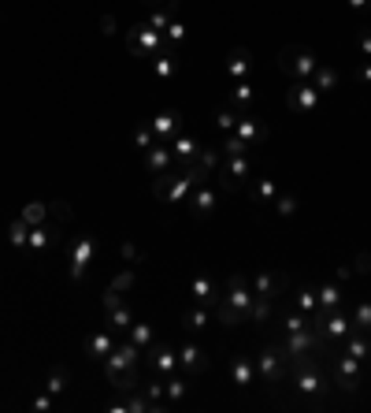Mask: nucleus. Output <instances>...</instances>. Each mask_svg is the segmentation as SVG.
<instances>
[{"mask_svg": "<svg viewBox=\"0 0 371 413\" xmlns=\"http://www.w3.org/2000/svg\"><path fill=\"white\" fill-rule=\"evenodd\" d=\"M249 305H253V287L242 272H230L227 283H223V298L216 302V324L223 328H237L245 324Z\"/></svg>", "mask_w": 371, "mask_h": 413, "instance_id": "obj_1", "label": "nucleus"}, {"mask_svg": "<svg viewBox=\"0 0 371 413\" xmlns=\"http://www.w3.org/2000/svg\"><path fill=\"white\" fill-rule=\"evenodd\" d=\"M278 350L289 357H301V354H327V339L315 328H301V331H289L282 335V343H278Z\"/></svg>", "mask_w": 371, "mask_h": 413, "instance_id": "obj_2", "label": "nucleus"}, {"mask_svg": "<svg viewBox=\"0 0 371 413\" xmlns=\"http://www.w3.org/2000/svg\"><path fill=\"white\" fill-rule=\"evenodd\" d=\"M327 369H330V380H334L338 391L353 395L356 387H360V361L349 357V354H341L338 346H334V354H330V365Z\"/></svg>", "mask_w": 371, "mask_h": 413, "instance_id": "obj_3", "label": "nucleus"}, {"mask_svg": "<svg viewBox=\"0 0 371 413\" xmlns=\"http://www.w3.org/2000/svg\"><path fill=\"white\" fill-rule=\"evenodd\" d=\"M126 37H130V53H138V56H156V53H175V49H167V42H164V34L160 30H152L149 23H134V27L126 30Z\"/></svg>", "mask_w": 371, "mask_h": 413, "instance_id": "obj_4", "label": "nucleus"}, {"mask_svg": "<svg viewBox=\"0 0 371 413\" xmlns=\"http://www.w3.org/2000/svg\"><path fill=\"white\" fill-rule=\"evenodd\" d=\"M278 68H282L289 79H312L315 75V68H320V60H315V53L312 49H301V45H289V49H282V56H278Z\"/></svg>", "mask_w": 371, "mask_h": 413, "instance_id": "obj_5", "label": "nucleus"}, {"mask_svg": "<svg viewBox=\"0 0 371 413\" xmlns=\"http://www.w3.org/2000/svg\"><path fill=\"white\" fill-rule=\"evenodd\" d=\"M253 365H256V380L263 387H278L286 376V354L278 350V343L275 346H263L260 357H253Z\"/></svg>", "mask_w": 371, "mask_h": 413, "instance_id": "obj_6", "label": "nucleus"}, {"mask_svg": "<svg viewBox=\"0 0 371 413\" xmlns=\"http://www.w3.org/2000/svg\"><path fill=\"white\" fill-rule=\"evenodd\" d=\"M320 101H323V94L312 86V79H297L286 89V108L294 115H312L315 108H320Z\"/></svg>", "mask_w": 371, "mask_h": 413, "instance_id": "obj_7", "label": "nucleus"}, {"mask_svg": "<svg viewBox=\"0 0 371 413\" xmlns=\"http://www.w3.org/2000/svg\"><path fill=\"white\" fill-rule=\"evenodd\" d=\"M216 179H219V190H227V193H234L242 183H253V164H249V153H245V157H223Z\"/></svg>", "mask_w": 371, "mask_h": 413, "instance_id": "obj_8", "label": "nucleus"}, {"mask_svg": "<svg viewBox=\"0 0 371 413\" xmlns=\"http://www.w3.org/2000/svg\"><path fill=\"white\" fill-rule=\"evenodd\" d=\"M138 361H141V346H134L123 335V339L115 343V350L100 361V369H104V376H115V372H130V369H138Z\"/></svg>", "mask_w": 371, "mask_h": 413, "instance_id": "obj_9", "label": "nucleus"}, {"mask_svg": "<svg viewBox=\"0 0 371 413\" xmlns=\"http://www.w3.org/2000/svg\"><path fill=\"white\" fill-rule=\"evenodd\" d=\"M186 294L193 298V305H208V309H216V302L223 298V287H219V283L211 279V276H204V272H201V276H193V279H190Z\"/></svg>", "mask_w": 371, "mask_h": 413, "instance_id": "obj_10", "label": "nucleus"}, {"mask_svg": "<svg viewBox=\"0 0 371 413\" xmlns=\"http://www.w3.org/2000/svg\"><path fill=\"white\" fill-rule=\"evenodd\" d=\"M186 209H190L193 216H211L216 212V186H211V175L193 186V193L186 198Z\"/></svg>", "mask_w": 371, "mask_h": 413, "instance_id": "obj_11", "label": "nucleus"}, {"mask_svg": "<svg viewBox=\"0 0 371 413\" xmlns=\"http://www.w3.org/2000/svg\"><path fill=\"white\" fill-rule=\"evenodd\" d=\"M349 331H353V317L341 313V309H330V313L323 317V324H320V335H323L327 343H334V346L346 339Z\"/></svg>", "mask_w": 371, "mask_h": 413, "instance_id": "obj_12", "label": "nucleus"}, {"mask_svg": "<svg viewBox=\"0 0 371 413\" xmlns=\"http://www.w3.org/2000/svg\"><path fill=\"white\" fill-rule=\"evenodd\" d=\"M234 134L245 141L249 149H260L263 141H268V127H263V120H256V115H249V112H242V120H237V127H234Z\"/></svg>", "mask_w": 371, "mask_h": 413, "instance_id": "obj_13", "label": "nucleus"}, {"mask_svg": "<svg viewBox=\"0 0 371 413\" xmlns=\"http://www.w3.org/2000/svg\"><path fill=\"white\" fill-rule=\"evenodd\" d=\"M93 253H97V239L82 235V239L74 242V246H71V279H82V276H86Z\"/></svg>", "mask_w": 371, "mask_h": 413, "instance_id": "obj_14", "label": "nucleus"}, {"mask_svg": "<svg viewBox=\"0 0 371 413\" xmlns=\"http://www.w3.org/2000/svg\"><path fill=\"white\" fill-rule=\"evenodd\" d=\"M167 146H171V153H175V164H193L197 157H201V141H197V134H190V131L186 134L178 131Z\"/></svg>", "mask_w": 371, "mask_h": 413, "instance_id": "obj_15", "label": "nucleus"}, {"mask_svg": "<svg viewBox=\"0 0 371 413\" xmlns=\"http://www.w3.org/2000/svg\"><path fill=\"white\" fill-rule=\"evenodd\" d=\"M149 365H152L156 376H171V372L178 369V354L171 350L167 343H152L149 346Z\"/></svg>", "mask_w": 371, "mask_h": 413, "instance_id": "obj_16", "label": "nucleus"}, {"mask_svg": "<svg viewBox=\"0 0 371 413\" xmlns=\"http://www.w3.org/2000/svg\"><path fill=\"white\" fill-rule=\"evenodd\" d=\"M141 157H145V167H149L152 175H164V172H171V167H175V153H171L167 141H156V146L145 149Z\"/></svg>", "mask_w": 371, "mask_h": 413, "instance_id": "obj_17", "label": "nucleus"}, {"mask_svg": "<svg viewBox=\"0 0 371 413\" xmlns=\"http://www.w3.org/2000/svg\"><path fill=\"white\" fill-rule=\"evenodd\" d=\"M253 294H263V298H282L286 294V276L282 272H256L253 276Z\"/></svg>", "mask_w": 371, "mask_h": 413, "instance_id": "obj_18", "label": "nucleus"}, {"mask_svg": "<svg viewBox=\"0 0 371 413\" xmlns=\"http://www.w3.org/2000/svg\"><path fill=\"white\" fill-rule=\"evenodd\" d=\"M211 324H216V309H208V305H190V309L182 313V328L193 331V335L208 331Z\"/></svg>", "mask_w": 371, "mask_h": 413, "instance_id": "obj_19", "label": "nucleus"}, {"mask_svg": "<svg viewBox=\"0 0 371 413\" xmlns=\"http://www.w3.org/2000/svg\"><path fill=\"white\" fill-rule=\"evenodd\" d=\"M56 239H60V227H45V224H37V227H30V235H26V253L30 257H41L48 246H56Z\"/></svg>", "mask_w": 371, "mask_h": 413, "instance_id": "obj_20", "label": "nucleus"}, {"mask_svg": "<svg viewBox=\"0 0 371 413\" xmlns=\"http://www.w3.org/2000/svg\"><path fill=\"white\" fill-rule=\"evenodd\" d=\"M115 343H119V331H93L89 339H86V354L93 357V361H104L112 350H115Z\"/></svg>", "mask_w": 371, "mask_h": 413, "instance_id": "obj_21", "label": "nucleus"}, {"mask_svg": "<svg viewBox=\"0 0 371 413\" xmlns=\"http://www.w3.org/2000/svg\"><path fill=\"white\" fill-rule=\"evenodd\" d=\"M178 369H186V372H204L208 369V354L197 343H182L178 346Z\"/></svg>", "mask_w": 371, "mask_h": 413, "instance_id": "obj_22", "label": "nucleus"}, {"mask_svg": "<svg viewBox=\"0 0 371 413\" xmlns=\"http://www.w3.org/2000/svg\"><path fill=\"white\" fill-rule=\"evenodd\" d=\"M249 71H253V53H249V49H242V45L230 49V53H227V75H230L234 82H242Z\"/></svg>", "mask_w": 371, "mask_h": 413, "instance_id": "obj_23", "label": "nucleus"}, {"mask_svg": "<svg viewBox=\"0 0 371 413\" xmlns=\"http://www.w3.org/2000/svg\"><path fill=\"white\" fill-rule=\"evenodd\" d=\"M149 127H152L156 141H171L182 131V120H178V112H160L156 120H149Z\"/></svg>", "mask_w": 371, "mask_h": 413, "instance_id": "obj_24", "label": "nucleus"}, {"mask_svg": "<svg viewBox=\"0 0 371 413\" xmlns=\"http://www.w3.org/2000/svg\"><path fill=\"white\" fill-rule=\"evenodd\" d=\"M256 380V365H253V357H245V354H237L230 361V383L234 387H253Z\"/></svg>", "mask_w": 371, "mask_h": 413, "instance_id": "obj_25", "label": "nucleus"}, {"mask_svg": "<svg viewBox=\"0 0 371 413\" xmlns=\"http://www.w3.org/2000/svg\"><path fill=\"white\" fill-rule=\"evenodd\" d=\"M275 328H278V335H289V331H301V328H312L308 324V317L301 313V309H282V313H278V320H275Z\"/></svg>", "mask_w": 371, "mask_h": 413, "instance_id": "obj_26", "label": "nucleus"}, {"mask_svg": "<svg viewBox=\"0 0 371 413\" xmlns=\"http://www.w3.org/2000/svg\"><path fill=\"white\" fill-rule=\"evenodd\" d=\"M271 309H275V298H263V294H253V305H249V324H268L271 320Z\"/></svg>", "mask_w": 371, "mask_h": 413, "instance_id": "obj_27", "label": "nucleus"}, {"mask_svg": "<svg viewBox=\"0 0 371 413\" xmlns=\"http://www.w3.org/2000/svg\"><path fill=\"white\" fill-rule=\"evenodd\" d=\"M130 324H134V309H130L126 302H123V305H115V309H108V328H112V331L126 335V331H130Z\"/></svg>", "mask_w": 371, "mask_h": 413, "instance_id": "obj_28", "label": "nucleus"}, {"mask_svg": "<svg viewBox=\"0 0 371 413\" xmlns=\"http://www.w3.org/2000/svg\"><path fill=\"white\" fill-rule=\"evenodd\" d=\"M312 86L320 89V94H330V89L338 86V71L330 68V63H320V68H315V75H312Z\"/></svg>", "mask_w": 371, "mask_h": 413, "instance_id": "obj_29", "label": "nucleus"}, {"mask_svg": "<svg viewBox=\"0 0 371 413\" xmlns=\"http://www.w3.org/2000/svg\"><path fill=\"white\" fill-rule=\"evenodd\" d=\"M253 198H256V205H275V198H278V186H275V179H253Z\"/></svg>", "mask_w": 371, "mask_h": 413, "instance_id": "obj_30", "label": "nucleus"}, {"mask_svg": "<svg viewBox=\"0 0 371 413\" xmlns=\"http://www.w3.org/2000/svg\"><path fill=\"white\" fill-rule=\"evenodd\" d=\"M315 298H320V309H327V313H330V309L341 305V287H338V283H323V287L315 291Z\"/></svg>", "mask_w": 371, "mask_h": 413, "instance_id": "obj_31", "label": "nucleus"}, {"mask_svg": "<svg viewBox=\"0 0 371 413\" xmlns=\"http://www.w3.org/2000/svg\"><path fill=\"white\" fill-rule=\"evenodd\" d=\"M152 71H156V79L171 82L175 79V53H156L152 56Z\"/></svg>", "mask_w": 371, "mask_h": 413, "instance_id": "obj_32", "label": "nucleus"}, {"mask_svg": "<svg viewBox=\"0 0 371 413\" xmlns=\"http://www.w3.org/2000/svg\"><path fill=\"white\" fill-rule=\"evenodd\" d=\"M230 101L237 105V112H249V105L256 101V94H253V86H249V82L242 79V82H234V89H230Z\"/></svg>", "mask_w": 371, "mask_h": 413, "instance_id": "obj_33", "label": "nucleus"}, {"mask_svg": "<svg viewBox=\"0 0 371 413\" xmlns=\"http://www.w3.org/2000/svg\"><path fill=\"white\" fill-rule=\"evenodd\" d=\"M108 383L115 387V391H123V395H130V391H138V387H141L138 369H130V372H115V376H108Z\"/></svg>", "mask_w": 371, "mask_h": 413, "instance_id": "obj_34", "label": "nucleus"}, {"mask_svg": "<svg viewBox=\"0 0 371 413\" xmlns=\"http://www.w3.org/2000/svg\"><path fill=\"white\" fill-rule=\"evenodd\" d=\"M126 339L134 343V346H141V350H149V346L156 343V335H152L149 324H138V320H134V324H130V331H126Z\"/></svg>", "mask_w": 371, "mask_h": 413, "instance_id": "obj_35", "label": "nucleus"}, {"mask_svg": "<svg viewBox=\"0 0 371 413\" xmlns=\"http://www.w3.org/2000/svg\"><path fill=\"white\" fill-rule=\"evenodd\" d=\"M19 216H22V220L30 224V227H37V224L48 220V205H45V201H30V205H22Z\"/></svg>", "mask_w": 371, "mask_h": 413, "instance_id": "obj_36", "label": "nucleus"}, {"mask_svg": "<svg viewBox=\"0 0 371 413\" xmlns=\"http://www.w3.org/2000/svg\"><path fill=\"white\" fill-rule=\"evenodd\" d=\"M67 383H71V372L60 365V369H52V372H48L45 391H48V395H63V391H67Z\"/></svg>", "mask_w": 371, "mask_h": 413, "instance_id": "obj_37", "label": "nucleus"}, {"mask_svg": "<svg viewBox=\"0 0 371 413\" xmlns=\"http://www.w3.org/2000/svg\"><path fill=\"white\" fill-rule=\"evenodd\" d=\"M26 235H30V224H26L22 216H15V220L8 224V242L19 246V250H26Z\"/></svg>", "mask_w": 371, "mask_h": 413, "instance_id": "obj_38", "label": "nucleus"}, {"mask_svg": "<svg viewBox=\"0 0 371 413\" xmlns=\"http://www.w3.org/2000/svg\"><path fill=\"white\" fill-rule=\"evenodd\" d=\"M294 309H301L304 317H312L315 309H320V298H315V291H312V287L297 291V298H294Z\"/></svg>", "mask_w": 371, "mask_h": 413, "instance_id": "obj_39", "label": "nucleus"}, {"mask_svg": "<svg viewBox=\"0 0 371 413\" xmlns=\"http://www.w3.org/2000/svg\"><path fill=\"white\" fill-rule=\"evenodd\" d=\"M349 317H353V331H367L371 335V302H360Z\"/></svg>", "mask_w": 371, "mask_h": 413, "instance_id": "obj_40", "label": "nucleus"}, {"mask_svg": "<svg viewBox=\"0 0 371 413\" xmlns=\"http://www.w3.org/2000/svg\"><path fill=\"white\" fill-rule=\"evenodd\" d=\"M219 153H223V157H245L249 146H245V141L237 138V134H227V138L219 141Z\"/></svg>", "mask_w": 371, "mask_h": 413, "instance_id": "obj_41", "label": "nucleus"}, {"mask_svg": "<svg viewBox=\"0 0 371 413\" xmlns=\"http://www.w3.org/2000/svg\"><path fill=\"white\" fill-rule=\"evenodd\" d=\"M141 391H145V398L152 402V409H156V413H164V409H167V406L160 402V398H164V380H160V376H156L152 383H145Z\"/></svg>", "mask_w": 371, "mask_h": 413, "instance_id": "obj_42", "label": "nucleus"}, {"mask_svg": "<svg viewBox=\"0 0 371 413\" xmlns=\"http://www.w3.org/2000/svg\"><path fill=\"white\" fill-rule=\"evenodd\" d=\"M164 42H167V49H178V45L186 42V23H178V19H171V27L164 30Z\"/></svg>", "mask_w": 371, "mask_h": 413, "instance_id": "obj_43", "label": "nucleus"}, {"mask_svg": "<svg viewBox=\"0 0 371 413\" xmlns=\"http://www.w3.org/2000/svg\"><path fill=\"white\" fill-rule=\"evenodd\" d=\"M152 146H156L152 127H149V123H141L138 131H134V149H138V153H145V149H152Z\"/></svg>", "mask_w": 371, "mask_h": 413, "instance_id": "obj_44", "label": "nucleus"}, {"mask_svg": "<svg viewBox=\"0 0 371 413\" xmlns=\"http://www.w3.org/2000/svg\"><path fill=\"white\" fill-rule=\"evenodd\" d=\"M237 120H242V112H230V108H223V112H216V127L223 134H234V127H237Z\"/></svg>", "mask_w": 371, "mask_h": 413, "instance_id": "obj_45", "label": "nucleus"}, {"mask_svg": "<svg viewBox=\"0 0 371 413\" xmlns=\"http://www.w3.org/2000/svg\"><path fill=\"white\" fill-rule=\"evenodd\" d=\"M149 27L164 34V30L171 27V8H152V15H149Z\"/></svg>", "mask_w": 371, "mask_h": 413, "instance_id": "obj_46", "label": "nucleus"}, {"mask_svg": "<svg viewBox=\"0 0 371 413\" xmlns=\"http://www.w3.org/2000/svg\"><path fill=\"white\" fill-rule=\"evenodd\" d=\"M275 212H278V216H294V212H297V198H289V193H278V198H275Z\"/></svg>", "mask_w": 371, "mask_h": 413, "instance_id": "obj_47", "label": "nucleus"}, {"mask_svg": "<svg viewBox=\"0 0 371 413\" xmlns=\"http://www.w3.org/2000/svg\"><path fill=\"white\" fill-rule=\"evenodd\" d=\"M164 395L171 398V402H178V398H186V380H178V376H171V380L164 383Z\"/></svg>", "mask_w": 371, "mask_h": 413, "instance_id": "obj_48", "label": "nucleus"}, {"mask_svg": "<svg viewBox=\"0 0 371 413\" xmlns=\"http://www.w3.org/2000/svg\"><path fill=\"white\" fill-rule=\"evenodd\" d=\"M52 398H56V395H48V391H45V387H41V391H37V395H34V402H30V409H37V413H48V409H56V402H52Z\"/></svg>", "mask_w": 371, "mask_h": 413, "instance_id": "obj_49", "label": "nucleus"}, {"mask_svg": "<svg viewBox=\"0 0 371 413\" xmlns=\"http://www.w3.org/2000/svg\"><path fill=\"white\" fill-rule=\"evenodd\" d=\"M48 216H52V220H60V224H71V205H63V201H52L48 205Z\"/></svg>", "mask_w": 371, "mask_h": 413, "instance_id": "obj_50", "label": "nucleus"}, {"mask_svg": "<svg viewBox=\"0 0 371 413\" xmlns=\"http://www.w3.org/2000/svg\"><path fill=\"white\" fill-rule=\"evenodd\" d=\"M112 287H115L119 294H126L130 287H134V268H126V272H119V276L112 279Z\"/></svg>", "mask_w": 371, "mask_h": 413, "instance_id": "obj_51", "label": "nucleus"}, {"mask_svg": "<svg viewBox=\"0 0 371 413\" xmlns=\"http://www.w3.org/2000/svg\"><path fill=\"white\" fill-rule=\"evenodd\" d=\"M126 298H123V294H119L115 287H108V291H104V313H108V309H115V305H123Z\"/></svg>", "mask_w": 371, "mask_h": 413, "instance_id": "obj_52", "label": "nucleus"}, {"mask_svg": "<svg viewBox=\"0 0 371 413\" xmlns=\"http://www.w3.org/2000/svg\"><path fill=\"white\" fill-rule=\"evenodd\" d=\"M353 272H360V276L371 272V253H356L353 257Z\"/></svg>", "mask_w": 371, "mask_h": 413, "instance_id": "obj_53", "label": "nucleus"}, {"mask_svg": "<svg viewBox=\"0 0 371 413\" xmlns=\"http://www.w3.org/2000/svg\"><path fill=\"white\" fill-rule=\"evenodd\" d=\"M356 45H360V53H364V60H371V30H364L360 37H356Z\"/></svg>", "mask_w": 371, "mask_h": 413, "instance_id": "obj_54", "label": "nucleus"}, {"mask_svg": "<svg viewBox=\"0 0 371 413\" xmlns=\"http://www.w3.org/2000/svg\"><path fill=\"white\" fill-rule=\"evenodd\" d=\"M356 79H360L364 86H371V60H364V68L356 71Z\"/></svg>", "mask_w": 371, "mask_h": 413, "instance_id": "obj_55", "label": "nucleus"}, {"mask_svg": "<svg viewBox=\"0 0 371 413\" xmlns=\"http://www.w3.org/2000/svg\"><path fill=\"white\" fill-rule=\"evenodd\" d=\"M346 4H349L353 11H367V4H371V0H346Z\"/></svg>", "mask_w": 371, "mask_h": 413, "instance_id": "obj_56", "label": "nucleus"}, {"mask_svg": "<svg viewBox=\"0 0 371 413\" xmlns=\"http://www.w3.org/2000/svg\"><path fill=\"white\" fill-rule=\"evenodd\" d=\"M100 27H104V34H115V19H112V15H104V19H100Z\"/></svg>", "mask_w": 371, "mask_h": 413, "instance_id": "obj_57", "label": "nucleus"}, {"mask_svg": "<svg viewBox=\"0 0 371 413\" xmlns=\"http://www.w3.org/2000/svg\"><path fill=\"white\" fill-rule=\"evenodd\" d=\"M123 257H126V261H138V250H134V246H130V242H126V246H123Z\"/></svg>", "mask_w": 371, "mask_h": 413, "instance_id": "obj_58", "label": "nucleus"}, {"mask_svg": "<svg viewBox=\"0 0 371 413\" xmlns=\"http://www.w3.org/2000/svg\"><path fill=\"white\" fill-rule=\"evenodd\" d=\"M149 4H156V8H160V4H167V0H149Z\"/></svg>", "mask_w": 371, "mask_h": 413, "instance_id": "obj_59", "label": "nucleus"}, {"mask_svg": "<svg viewBox=\"0 0 371 413\" xmlns=\"http://www.w3.org/2000/svg\"><path fill=\"white\" fill-rule=\"evenodd\" d=\"M167 4H175V0H167Z\"/></svg>", "mask_w": 371, "mask_h": 413, "instance_id": "obj_60", "label": "nucleus"}]
</instances>
